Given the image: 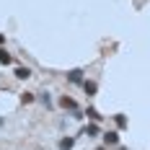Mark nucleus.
I'll return each mask as SVG.
<instances>
[{
    "instance_id": "11",
    "label": "nucleus",
    "mask_w": 150,
    "mask_h": 150,
    "mask_svg": "<svg viewBox=\"0 0 150 150\" xmlns=\"http://www.w3.org/2000/svg\"><path fill=\"white\" fill-rule=\"evenodd\" d=\"M21 101H23V104H34V101H36V93H31V91H23V93H21Z\"/></svg>"
},
{
    "instance_id": "15",
    "label": "nucleus",
    "mask_w": 150,
    "mask_h": 150,
    "mask_svg": "<svg viewBox=\"0 0 150 150\" xmlns=\"http://www.w3.org/2000/svg\"><path fill=\"white\" fill-rule=\"evenodd\" d=\"M119 150H129V148H122V145H119Z\"/></svg>"
},
{
    "instance_id": "16",
    "label": "nucleus",
    "mask_w": 150,
    "mask_h": 150,
    "mask_svg": "<svg viewBox=\"0 0 150 150\" xmlns=\"http://www.w3.org/2000/svg\"><path fill=\"white\" fill-rule=\"evenodd\" d=\"M0 127H3V117H0Z\"/></svg>"
},
{
    "instance_id": "12",
    "label": "nucleus",
    "mask_w": 150,
    "mask_h": 150,
    "mask_svg": "<svg viewBox=\"0 0 150 150\" xmlns=\"http://www.w3.org/2000/svg\"><path fill=\"white\" fill-rule=\"evenodd\" d=\"M11 62H13V57L5 52V47H0V65H11Z\"/></svg>"
},
{
    "instance_id": "9",
    "label": "nucleus",
    "mask_w": 150,
    "mask_h": 150,
    "mask_svg": "<svg viewBox=\"0 0 150 150\" xmlns=\"http://www.w3.org/2000/svg\"><path fill=\"white\" fill-rule=\"evenodd\" d=\"M86 117H88L91 122H96V124L101 122V114H98V109H93V106H88V109H86Z\"/></svg>"
},
{
    "instance_id": "14",
    "label": "nucleus",
    "mask_w": 150,
    "mask_h": 150,
    "mask_svg": "<svg viewBox=\"0 0 150 150\" xmlns=\"http://www.w3.org/2000/svg\"><path fill=\"white\" fill-rule=\"evenodd\" d=\"M93 150H109V148H106V145H101V148H93Z\"/></svg>"
},
{
    "instance_id": "3",
    "label": "nucleus",
    "mask_w": 150,
    "mask_h": 150,
    "mask_svg": "<svg viewBox=\"0 0 150 150\" xmlns=\"http://www.w3.org/2000/svg\"><path fill=\"white\" fill-rule=\"evenodd\" d=\"M57 104H60L65 111H78V101H75L73 96H67V93H65V96H60V101H57Z\"/></svg>"
},
{
    "instance_id": "1",
    "label": "nucleus",
    "mask_w": 150,
    "mask_h": 150,
    "mask_svg": "<svg viewBox=\"0 0 150 150\" xmlns=\"http://www.w3.org/2000/svg\"><path fill=\"white\" fill-rule=\"evenodd\" d=\"M67 83H73V86H83L86 83V70L83 67H75L67 73Z\"/></svg>"
},
{
    "instance_id": "8",
    "label": "nucleus",
    "mask_w": 150,
    "mask_h": 150,
    "mask_svg": "<svg viewBox=\"0 0 150 150\" xmlns=\"http://www.w3.org/2000/svg\"><path fill=\"white\" fill-rule=\"evenodd\" d=\"M36 98H39V101H42L47 109H52V96H49L47 91H39V93H36Z\"/></svg>"
},
{
    "instance_id": "2",
    "label": "nucleus",
    "mask_w": 150,
    "mask_h": 150,
    "mask_svg": "<svg viewBox=\"0 0 150 150\" xmlns=\"http://www.w3.org/2000/svg\"><path fill=\"white\" fill-rule=\"evenodd\" d=\"M104 145L106 148H114V145H119V140H122V135H119V129H109V132H104Z\"/></svg>"
},
{
    "instance_id": "6",
    "label": "nucleus",
    "mask_w": 150,
    "mask_h": 150,
    "mask_svg": "<svg viewBox=\"0 0 150 150\" xmlns=\"http://www.w3.org/2000/svg\"><path fill=\"white\" fill-rule=\"evenodd\" d=\"M83 91H86L88 96H96V91H98V83H96V80H88V78H86V83H83Z\"/></svg>"
},
{
    "instance_id": "5",
    "label": "nucleus",
    "mask_w": 150,
    "mask_h": 150,
    "mask_svg": "<svg viewBox=\"0 0 150 150\" xmlns=\"http://www.w3.org/2000/svg\"><path fill=\"white\" fill-rule=\"evenodd\" d=\"M13 75H16V80H29L31 78V67H23V65H21V67L13 70Z\"/></svg>"
},
{
    "instance_id": "10",
    "label": "nucleus",
    "mask_w": 150,
    "mask_h": 150,
    "mask_svg": "<svg viewBox=\"0 0 150 150\" xmlns=\"http://www.w3.org/2000/svg\"><path fill=\"white\" fill-rule=\"evenodd\" d=\"M114 124H117V129H124L127 127V117L124 114H114Z\"/></svg>"
},
{
    "instance_id": "7",
    "label": "nucleus",
    "mask_w": 150,
    "mask_h": 150,
    "mask_svg": "<svg viewBox=\"0 0 150 150\" xmlns=\"http://www.w3.org/2000/svg\"><path fill=\"white\" fill-rule=\"evenodd\" d=\"M57 148L60 150H73L75 148V137H62L60 142H57Z\"/></svg>"
},
{
    "instance_id": "13",
    "label": "nucleus",
    "mask_w": 150,
    "mask_h": 150,
    "mask_svg": "<svg viewBox=\"0 0 150 150\" xmlns=\"http://www.w3.org/2000/svg\"><path fill=\"white\" fill-rule=\"evenodd\" d=\"M5 44V34H0V47Z\"/></svg>"
},
{
    "instance_id": "4",
    "label": "nucleus",
    "mask_w": 150,
    "mask_h": 150,
    "mask_svg": "<svg viewBox=\"0 0 150 150\" xmlns=\"http://www.w3.org/2000/svg\"><path fill=\"white\" fill-rule=\"evenodd\" d=\"M78 135H86V137H98V135H101V127H98L96 122H88V124H86V127H83V129H80Z\"/></svg>"
}]
</instances>
